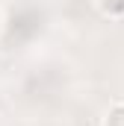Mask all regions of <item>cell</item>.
I'll return each instance as SVG.
<instances>
[{
  "mask_svg": "<svg viewBox=\"0 0 124 126\" xmlns=\"http://www.w3.org/2000/svg\"><path fill=\"white\" fill-rule=\"evenodd\" d=\"M97 3H100V12L103 15H112V18L124 15V0H97Z\"/></svg>",
  "mask_w": 124,
  "mask_h": 126,
  "instance_id": "2",
  "label": "cell"
},
{
  "mask_svg": "<svg viewBox=\"0 0 124 126\" xmlns=\"http://www.w3.org/2000/svg\"><path fill=\"white\" fill-rule=\"evenodd\" d=\"M103 126H124V103H115V106L106 111Z\"/></svg>",
  "mask_w": 124,
  "mask_h": 126,
  "instance_id": "1",
  "label": "cell"
}]
</instances>
